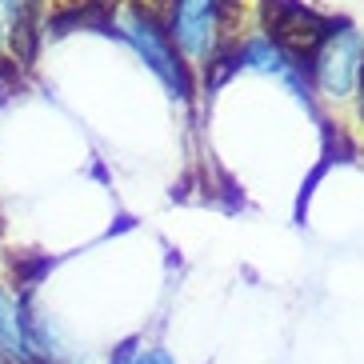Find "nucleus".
<instances>
[{
	"mask_svg": "<svg viewBox=\"0 0 364 364\" xmlns=\"http://www.w3.org/2000/svg\"><path fill=\"white\" fill-rule=\"evenodd\" d=\"M0 364H36L28 341V292L0 284Z\"/></svg>",
	"mask_w": 364,
	"mask_h": 364,
	"instance_id": "obj_5",
	"label": "nucleus"
},
{
	"mask_svg": "<svg viewBox=\"0 0 364 364\" xmlns=\"http://www.w3.org/2000/svg\"><path fill=\"white\" fill-rule=\"evenodd\" d=\"M168 36L176 41V48L184 56L208 65L216 56V48H225V12H220V0H172Z\"/></svg>",
	"mask_w": 364,
	"mask_h": 364,
	"instance_id": "obj_3",
	"label": "nucleus"
},
{
	"mask_svg": "<svg viewBox=\"0 0 364 364\" xmlns=\"http://www.w3.org/2000/svg\"><path fill=\"white\" fill-rule=\"evenodd\" d=\"M360 65H364V41L353 24H344L341 33H332L312 53L309 73H312V80H316L321 92H328V97H348L356 85V76H360Z\"/></svg>",
	"mask_w": 364,
	"mask_h": 364,
	"instance_id": "obj_4",
	"label": "nucleus"
},
{
	"mask_svg": "<svg viewBox=\"0 0 364 364\" xmlns=\"http://www.w3.org/2000/svg\"><path fill=\"white\" fill-rule=\"evenodd\" d=\"M260 12H264V24H268V41L277 44L284 56H292L300 68H309L312 53L332 33H341L348 24V21L321 16V12H312L300 0H260Z\"/></svg>",
	"mask_w": 364,
	"mask_h": 364,
	"instance_id": "obj_1",
	"label": "nucleus"
},
{
	"mask_svg": "<svg viewBox=\"0 0 364 364\" xmlns=\"http://www.w3.org/2000/svg\"><path fill=\"white\" fill-rule=\"evenodd\" d=\"M108 364H176L164 348H136V344H120L108 356Z\"/></svg>",
	"mask_w": 364,
	"mask_h": 364,
	"instance_id": "obj_6",
	"label": "nucleus"
},
{
	"mask_svg": "<svg viewBox=\"0 0 364 364\" xmlns=\"http://www.w3.org/2000/svg\"><path fill=\"white\" fill-rule=\"evenodd\" d=\"M117 36H124V41L144 56V65L168 85L172 97L193 100V76H188V65H184L181 56H176V48H172V36H168V28H164V21H152V16H144L140 9H124L120 21H117Z\"/></svg>",
	"mask_w": 364,
	"mask_h": 364,
	"instance_id": "obj_2",
	"label": "nucleus"
}]
</instances>
